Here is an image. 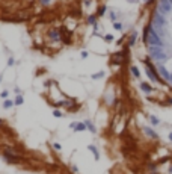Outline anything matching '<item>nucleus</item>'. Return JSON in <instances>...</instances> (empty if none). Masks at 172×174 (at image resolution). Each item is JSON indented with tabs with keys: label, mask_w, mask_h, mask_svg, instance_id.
<instances>
[{
	"label": "nucleus",
	"mask_w": 172,
	"mask_h": 174,
	"mask_svg": "<svg viewBox=\"0 0 172 174\" xmlns=\"http://www.w3.org/2000/svg\"><path fill=\"white\" fill-rule=\"evenodd\" d=\"M154 18H156V20H154V23H156V24L159 26V27H163V26L166 24V18H165V15L160 14V12H157L156 15H154Z\"/></svg>",
	"instance_id": "4"
},
{
	"label": "nucleus",
	"mask_w": 172,
	"mask_h": 174,
	"mask_svg": "<svg viewBox=\"0 0 172 174\" xmlns=\"http://www.w3.org/2000/svg\"><path fill=\"white\" fill-rule=\"evenodd\" d=\"M88 150H89L91 153H92V154H94V158H95V161H98V159H100V154H98V149H97V147H95V145H92V144H89V145H88Z\"/></svg>",
	"instance_id": "5"
},
{
	"label": "nucleus",
	"mask_w": 172,
	"mask_h": 174,
	"mask_svg": "<svg viewBox=\"0 0 172 174\" xmlns=\"http://www.w3.org/2000/svg\"><path fill=\"white\" fill-rule=\"evenodd\" d=\"M169 3H171V5H172V0H169Z\"/></svg>",
	"instance_id": "32"
},
{
	"label": "nucleus",
	"mask_w": 172,
	"mask_h": 174,
	"mask_svg": "<svg viewBox=\"0 0 172 174\" xmlns=\"http://www.w3.org/2000/svg\"><path fill=\"white\" fill-rule=\"evenodd\" d=\"M169 82L172 83V74H171V77H169Z\"/></svg>",
	"instance_id": "28"
},
{
	"label": "nucleus",
	"mask_w": 172,
	"mask_h": 174,
	"mask_svg": "<svg viewBox=\"0 0 172 174\" xmlns=\"http://www.w3.org/2000/svg\"><path fill=\"white\" fill-rule=\"evenodd\" d=\"M106 39H107V41H112V39H113V37H112V35H107Z\"/></svg>",
	"instance_id": "25"
},
{
	"label": "nucleus",
	"mask_w": 172,
	"mask_h": 174,
	"mask_svg": "<svg viewBox=\"0 0 172 174\" xmlns=\"http://www.w3.org/2000/svg\"><path fill=\"white\" fill-rule=\"evenodd\" d=\"M14 103L17 104V106H21V104L24 103V99H23V95H17V99L14 100Z\"/></svg>",
	"instance_id": "11"
},
{
	"label": "nucleus",
	"mask_w": 172,
	"mask_h": 174,
	"mask_svg": "<svg viewBox=\"0 0 172 174\" xmlns=\"http://www.w3.org/2000/svg\"><path fill=\"white\" fill-rule=\"evenodd\" d=\"M3 158H5V161H8L9 163H17V162H20V159H21L12 149H5Z\"/></svg>",
	"instance_id": "2"
},
{
	"label": "nucleus",
	"mask_w": 172,
	"mask_h": 174,
	"mask_svg": "<svg viewBox=\"0 0 172 174\" xmlns=\"http://www.w3.org/2000/svg\"><path fill=\"white\" fill-rule=\"evenodd\" d=\"M150 121H151V123H152L154 126L160 123V121H159V118H156V117H150Z\"/></svg>",
	"instance_id": "16"
},
{
	"label": "nucleus",
	"mask_w": 172,
	"mask_h": 174,
	"mask_svg": "<svg viewBox=\"0 0 172 174\" xmlns=\"http://www.w3.org/2000/svg\"><path fill=\"white\" fill-rule=\"evenodd\" d=\"M50 37L54 38V39H59V33H56V30H51L50 32Z\"/></svg>",
	"instance_id": "15"
},
{
	"label": "nucleus",
	"mask_w": 172,
	"mask_h": 174,
	"mask_svg": "<svg viewBox=\"0 0 172 174\" xmlns=\"http://www.w3.org/2000/svg\"><path fill=\"white\" fill-rule=\"evenodd\" d=\"M136 37H138V32H133V33H131V38H130V41H128V46H133V44H134Z\"/></svg>",
	"instance_id": "13"
},
{
	"label": "nucleus",
	"mask_w": 172,
	"mask_h": 174,
	"mask_svg": "<svg viewBox=\"0 0 172 174\" xmlns=\"http://www.w3.org/2000/svg\"><path fill=\"white\" fill-rule=\"evenodd\" d=\"M113 27H115L116 30H121V29H122V24H121V23H113Z\"/></svg>",
	"instance_id": "18"
},
{
	"label": "nucleus",
	"mask_w": 172,
	"mask_h": 174,
	"mask_svg": "<svg viewBox=\"0 0 172 174\" xmlns=\"http://www.w3.org/2000/svg\"><path fill=\"white\" fill-rule=\"evenodd\" d=\"M140 88H142V89H143L145 92H148V94H150V92L152 91V88H151V86H150V85H148L147 82H142V83H140Z\"/></svg>",
	"instance_id": "9"
},
{
	"label": "nucleus",
	"mask_w": 172,
	"mask_h": 174,
	"mask_svg": "<svg viewBox=\"0 0 172 174\" xmlns=\"http://www.w3.org/2000/svg\"><path fill=\"white\" fill-rule=\"evenodd\" d=\"M172 11V5L169 3V0H160V5H159V12L166 15Z\"/></svg>",
	"instance_id": "3"
},
{
	"label": "nucleus",
	"mask_w": 172,
	"mask_h": 174,
	"mask_svg": "<svg viewBox=\"0 0 172 174\" xmlns=\"http://www.w3.org/2000/svg\"><path fill=\"white\" fill-rule=\"evenodd\" d=\"M0 80H2V77H0Z\"/></svg>",
	"instance_id": "33"
},
{
	"label": "nucleus",
	"mask_w": 172,
	"mask_h": 174,
	"mask_svg": "<svg viewBox=\"0 0 172 174\" xmlns=\"http://www.w3.org/2000/svg\"><path fill=\"white\" fill-rule=\"evenodd\" d=\"M88 21H89L91 24H92V23H95V17H92V15H91V17H89V20H88Z\"/></svg>",
	"instance_id": "21"
},
{
	"label": "nucleus",
	"mask_w": 172,
	"mask_h": 174,
	"mask_svg": "<svg viewBox=\"0 0 172 174\" xmlns=\"http://www.w3.org/2000/svg\"><path fill=\"white\" fill-rule=\"evenodd\" d=\"M2 123H3V120H0V124H2Z\"/></svg>",
	"instance_id": "31"
},
{
	"label": "nucleus",
	"mask_w": 172,
	"mask_h": 174,
	"mask_svg": "<svg viewBox=\"0 0 172 174\" xmlns=\"http://www.w3.org/2000/svg\"><path fill=\"white\" fill-rule=\"evenodd\" d=\"M14 104H15V103H14L12 100H6V101L3 103V108H5V109H9V108H12Z\"/></svg>",
	"instance_id": "12"
},
{
	"label": "nucleus",
	"mask_w": 172,
	"mask_h": 174,
	"mask_svg": "<svg viewBox=\"0 0 172 174\" xmlns=\"http://www.w3.org/2000/svg\"><path fill=\"white\" fill-rule=\"evenodd\" d=\"M147 44H150V47H163V39L160 38V35L157 32H154L152 29H150Z\"/></svg>",
	"instance_id": "1"
},
{
	"label": "nucleus",
	"mask_w": 172,
	"mask_h": 174,
	"mask_svg": "<svg viewBox=\"0 0 172 174\" xmlns=\"http://www.w3.org/2000/svg\"><path fill=\"white\" fill-rule=\"evenodd\" d=\"M98 14H100V15H103V14H104V6H101V8H100V11H98Z\"/></svg>",
	"instance_id": "22"
},
{
	"label": "nucleus",
	"mask_w": 172,
	"mask_h": 174,
	"mask_svg": "<svg viewBox=\"0 0 172 174\" xmlns=\"http://www.w3.org/2000/svg\"><path fill=\"white\" fill-rule=\"evenodd\" d=\"M2 97H3V99L8 97V91H3V92H2Z\"/></svg>",
	"instance_id": "23"
},
{
	"label": "nucleus",
	"mask_w": 172,
	"mask_h": 174,
	"mask_svg": "<svg viewBox=\"0 0 172 174\" xmlns=\"http://www.w3.org/2000/svg\"><path fill=\"white\" fill-rule=\"evenodd\" d=\"M81 58H88V51H81Z\"/></svg>",
	"instance_id": "24"
},
{
	"label": "nucleus",
	"mask_w": 172,
	"mask_h": 174,
	"mask_svg": "<svg viewBox=\"0 0 172 174\" xmlns=\"http://www.w3.org/2000/svg\"><path fill=\"white\" fill-rule=\"evenodd\" d=\"M169 139H171V141H172V132L169 133Z\"/></svg>",
	"instance_id": "27"
},
{
	"label": "nucleus",
	"mask_w": 172,
	"mask_h": 174,
	"mask_svg": "<svg viewBox=\"0 0 172 174\" xmlns=\"http://www.w3.org/2000/svg\"><path fill=\"white\" fill-rule=\"evenodd\" d=\"M103 76H104V71H100V73H97V74L92 76V79H100V77H103Z\"/></svg>",
	"instance_id": "17"
},
{
	"label": "nucleus",
	"mask_w": 172,
	"mask_h": 174,
	"mask_svg": "<svg viewBox=\"0 0 172 174\" xmlns=\"http://www.w3.org/2000/svg\"><path fill=\"white\" fill-rule=\"evenodd\" d=\"M159 71H160V74H161L163 77H165V79H166V80H169V77H171V74H169V73L166 71V70H165V68H163V67H160V68H159Z\"/></svg>",
	"instance_id": "10"
},
{
	"label": "nucleus",
	"mask_w": 172,
	"mask_h": 174,
	"mask_svg": "<svg viewBox=\"0 0 172 174\" xmlns=\"http://www.w3.org/2000/svg\"><path fill=\"white\" fill-rule=\"evenodd\" d=\"M143 132L147 133L148 136H151V138H157V133L154 132V130H151L150 127H143Z\"/></svg>",
	"instance_id": "8"
},
{
	"label": "nucleus",
	"mask_w": 172,
	"mask_h": 174,
	"mask_svg": "<svg viewBox=\"0 0 172 174\" xmlns=\"http://www.w3.org/2000/svg\"><path fill=\"white\" fill-rule=\"evenodd\" d=\"M145 2H147V3H148V2H151V0H145Z\"/></svg>",
	"instance_id": "30"
},
{
	"label": "nucleus",
	"mask_w": 172,
	"mask_h": 174,
	"mask_svg": "<svg viewBox=\"0 0 172 174\" xmlns=\"http://www.w3.org/2000/svg\"><path fill=\"white\" fill-rule=\"evenodd\" d=\"M53 115L56 117V118H60V117H62V114H60L59 111H53Z\"/></svg>",
	"instance_id": "20"
},
{
	"label": "nucleus",
	"mask_w": 172,
	"mask_h": 174,
	"mask_svg": "<svg viewBox=\"0 0 172 174\" xmlns=\"http://www.w3.org/2000/svg\"><path fill=\"white\" fill-rule=\"evenodd\" d=\"M85 124L88 126V130H89V132H92V133H97V129H95V126H94L92 123H91L89 120H86V121H85Z\"/></svg>",
	"instance_id": "7"
},
{
	"label": "nucleus",
	"mask_w": 172,
	"mask_h": 174,
	"mask_svg": "<svg viewBox=\"0 0 172 174\" xmlns=\"http://www.w3.org/2000/svg\"><path fill=\"white\" fill-rule=\"evenodd\" d=\"M131 73H133V76H134V77H139V76H140V73H139L138 67H131Z\"/></svg>",
	"instance_id": "14"
},
{
	"label": "nucleus",
	"mask_w": 172,
	"mask_h": 174,
	"mask_svg": "<svg viewBox=\"0 0 172 174\" xmlns=\"http://www.w3.org/2000/svg\"><path fill=\"white\" fill-rule=\"evenodd\" d=\"M53 149H54V150H62V145L58 144V142H54V144H53Z\"/></svg>",
	"instance_id": "19"
},
{
	"label": "nucleus",
	"mask_w": 172,
	"mask_h": 174,
	"mask_svg": "<svg viewBox=\"0 0 172 174\" xmlns=\"http://www.w3.org/2000/svg\"><path fill=\"white\" fill-rule=\"evenodd\" d=\"M48 2H50V0H42V3H44V5H47Z\"/></svg>",
	"instance_id": "26"
},
{
	"label": "nucleus",
	"mask_w": 172,
	"mask_h": 174,
	"mask_svg": "<svg viewBox=\"0 0 172 174\" xmlns=\"http://www.w3.org/2000/svg\"><path fill=\"white\" fill-rule=\"evenodd\" d=\"M85 130H88V126L85 124V121L83 123H77L74 127V132H85Z\"/></svg>",
	"instance_id": "6"
},
{
	"label": "nucleus",
	"mask_w": 172,
	"mask_h": 174,
	"mask_svg": "<svg viewBox=\"0 0 172 174\" xmlns=\"http://www.w3.org/2000/svg\"><path fill=\"white\" fill-rule=\"evenodd\" d=\"M169 103H171V104H172V99H169Z\"/></svg>",
	"instance_id": "29"
}]
</instances>
